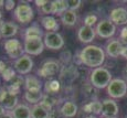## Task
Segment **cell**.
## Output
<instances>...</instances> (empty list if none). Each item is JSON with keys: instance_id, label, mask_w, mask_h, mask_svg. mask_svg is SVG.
Masks as SVG:
<instances>
[{"instance_id": "1", "label": "cell", "mask_w": 127, "mask_h": 118, "mask_svg": "<svg viewBox=\"0 0 127 118\" xmlns=\"http://www.w3.org/2000/svg\"><path fill=\"white\" fill-rule=\"evenodd\" d=\"M79 58L81 65H85L94 70V68L103 66L106 61V53L101 46L95 45V44H89L79 52Z\"/></svg>"}, {"instance_id": "2", "label": "cell", "mask_w": 127, "mask_h": 118, "mask_svg": "<svg viewBox=\"0 0 127 118\" xmlns=\"http://www.w3.org/2000/svg\"><path fill=\"white\" fill-rule=\"evenodd\" d=\"M113 80V75H112L111 71L105 66L94 68L90 73V84L96 89H103L106 88L111 81Z\"/></svg>"}, {"instance_id": "3", "label": "cell", "mask_w": 127, "mask_h": 118, "mask_svg": "<svg viewBox=\"0 0 127 118\" xmlns=\"http://www.w3.org/2000/svg\"><path fill=\"white\" fill-rule=\"evenodd\" d=\"M62 65L57 60H45L44 62L41 64L40 67L36 70V75L39 78H52L54 75L60 74Z\"/></svg>"}, {"instance_id": "4", "label": "cell", "mask_w": 127, "mask_h": 118, "mask_svg": "<svg viewBox=\"0 0 127 118\" xmlns=\"http://www.w3.org/2000/svg\"><path fill=\"white\" fill-rule=\"evenodd\" d=\"M106 92L112 99H119L125 97L127 95V82L121 77L113 78L106 87Z\"/></svg>"}, {"instance_id": "5", "label": "cell", "mask_w": 127, "mask_h": 118, "mask_svg": "<svg viewBox=\"0 0 127 118\" xmlns=\"http://www.w3.org/2000/svg\"><path fill=\"white\" fill-rule=\"evenodd\" d=\"M13 17L21 24L30 23L34 18V10L28 2L20 1V3L13 10Z\"/></svg>"}, {"instance_id": "6", "label": "cell", "mask_w": 127, "mask_h": 118, "mask_svg": "<svg viewBox=\"0 0 127 118\" xmlns=\"http://www.w3.org/2000/svg\"><path fill=\"white\" fill-rule=\"evenodd\" d=\"M117 27L109 19H103L97 22L95 26V32L96 35L101 39H113L116 34Z\"/></svg>"}, {"instance_id": "7", "label": "cell", "mask_w": 127, "mask_h": 118, "mask_svg": "<svg viewBox=\"0 0 127 118\" xmlns=\"http://www.w3.org/2000/svg\"><path fill=\"white\" fill-rule=\"evenodd\" d=\"M4 51H6L7 55L10 59H12L13 61H16L17 59L21 58L22 55H24V49H23V44L18 40V39H8L4 41L3 44Z\"/></svg>"}, {"instance_id": "8", "label": "cell", "mask_w": 127, "mask_h": 118, "mask_svg": "<svg viewBox=\"0 0 127 118\" xmlns=\"http://www.w3.org/2000/svg\"><path fill=\"white\" fill-rule=\"evenodd\" d=\"M33 60L31 59L30 55L24 54L21 58L17 59L16 61H13L12 67L14 68V71L17 72V74L19 75H29L31 73L33 68Z\"/></svg>"}, {"instance_id": "9", "label": "cell", "mask_w": 127, "mask_h": 118, "mask_svg": "<svg viewBox=\"0 0 127 118\" xmlns=\"http://www.w3.org/2000/svg\"><path fill=\"white\" fill-rule=\"evenodd\" d=\"M44 46L49 50L59 51L64 46V39L59 32H45L43 36Z\"/></svg>"}, {"instance_id": "10", "label": "cell", "mask_w": 127, "mask_h": 118, "mask_svg": "<svg viewBox=\"0 0 127 118\" xmlns=\"http://www.w3.org/2000/svg\"><path fill=\"white\" fill-rule=\"evenodd\" d=\"M43 39H26L23 42L24 53L30 56H38L44 51Z\"/></svg>"}, {"instance_id": "11", "label": "cell", "mask_w": 127, "mask_h": 118, "mask_svg": "<svg viewBox=\"0 0 127 118\" xmlns=\"http://www.w3.org/2000/svg\"><path fill=\"white\" fill-rule=\"evenodd\" d=\"M108 19L116 27L127 26V9L124 7H116L109 11Z\"/></svg>"}, {"instance_id": "12", "label": "cell", "mask_w": 127, "mask_h": 118, "mask_svg": "<svg viewBox=\"0 0 127 118\" xmlns=\"http://www.w3.org/2000/svg\"><path fill=\"white\" fill-rule=\"evenodd\" d=\"M102 102V114L101 116L103 118H108V117H117L119 113V107L118 104L115 99L112 98H105L101 100Z\"/></svg>"}, {"instance_id": "13", "label": "cell", "mask_w": 127, "mask_h": 118, "mask_svg": "<svg viewBox=\"0 0 127 118\" xmlns=\"http://www.w3.org/2000/svg\"><path fill=\"white\" fill-rule=\"evenodd\" d=\"M122 49H123V44H122V42L118 39H115V38L109 39L104 46L105 53L111 59H117L118 56H121Z\"/></svg>"}, {"instance_id": "14", "label": "cell", "mask_w": 127, "mask_h": 118, "mask_svg": "<svg viewBox=\"0 0 127 118\" xmlns=\"http://www.w3.org/2000/svg\"><path fill=\"white\" fill-rule=\"evenodd\" d=\"M95 36H96V32H95V28L92 27H86L83 26L77 30V39L80 42L84 43V44H91L94 41Z\"/></svg>"}, {"instance_id": "15", "label": "cell", "mask_w": 127, "mask_h": 118, "mask_svg": "<svg viewBox=\"0 0 127 118\" xmlns=\"http://www.w3.org/2000/svg\"><path fill=\"white\" fill-rule=\"evenodd\" d=\"M18 30V26L12 21H2L0 23V35L2 39H13Z\"/></svg>"}, {"instance_id": "16", "label": "cell", "mask_w": 127, "mask_h": 118, "mask_svg": "<svg viewBox=\"0 0 127 118\" xmlns=\"http://www.w3.org/2000/svg\"><path fill=\"white\" fill-rule=\"evenodd\" d=\"M24 89L28 92H39L43 90V83L38 76L27 75L24 81Z\"/></svg>"}, {"instance_id": "17", "label": "cell", "mask_w": 127, "mask_h": 118, "mask_svg": "<svg viewBox=\"0 0 127 118\" xmlns=\"http://www.w3.org/2000/svg\"><path fill=\"white\" fill-rule=\"evenodd\" d=\"M60 109L65 118H74L79 113V106L74 100H64L61 104Z\"/></svg>"}, {"instance_id": "18", "label": "cell", "mask_w": 127, "mask_h": 118, "mask_svg": "<svg viewBox=\"0 0 127 118\" xmlns=\"http://www.w3.org/2000/svg\"><path fill=\"white\" fill-rule=\"evenodd\" d=\"M40 23L46 32H58L60 23L53 16H43L40 19Z\"/></svg>"}, {"instance_id": "19", "label": "cell", "mask_w": 127, "mask_h": 118, "mask_svg": "<svg viewBox=\"0 0 127 118\" xmlns=\"http://www.w3.org/2000/svg\"><path fill=\"white\" fill-rule=\"evenodd\" d=\"M44 33L45 32L42 30V28L39 24L34 23V24H31L30 27H28L24 30L23 38L24 40L26 39H43Z\"/></svg>"}, {"instance_id": "20", "label": "cell", "mask_w": 127, "mask_h": 118, "mask_svg": "<svg viewBox=\"0 0 127 118\" xmlns=\"http://www.w3.org/2000/svg\"><path fill=\"white\" fill-rule=\"evenodd\" d=\"M61 88H62V83L60 80H57V78H50L45 83H43V90L45 94L58 95Z\"/></svg>"}, {"instance_id": "21", "label": "cell", "mask_w": 127, "mask_h": 118, "mask_svg": "<svg viewBox=\"0 0 127 118\" xmlns=\"http://www.w3.org/2000/svg\"><path fill=\"white\" fill-rule=\"evenodd\" d=\"M83 112L89 115L98 116L102 114V102L98 99H92L91 102L83 105Z\"/></svg>"}, {"instance_id": "22", "label": "cell", "mask_w": 127, "mask_h": 118, "mask_svg": "<svg viewBox=\"0 0 127 118\" xmlns=\"http://www.w3.org/2000/svg\"><path fill=\"white\" fill-rule=\"evenodd\" d=\"M10 113L13 118H31V107L27 104H19Z\"/></svg>"}, {"instance_id": "23", "label": "cell", "mask_w": 127, "mask_h": 118, "mask_svg": "<svg viewBox=\"0 0 127 118\" xmlns=\"http://www.w3.org/2000/svg\"><path fill=\"white\" fill-rule=\"evenodd\" d=\"M60 18H61L62 24L65 27H74L77 23V13L75 11L69 10V9Z\"/></svg>"}, {"instance_id": "24", "label": "cell", "mask_w": 127, "mask_h": 118, "mask_svg": "<svg viewBox=\"0 0 127 118\" xmlns=\"http://www.w3.org/2000/svg\"><path fill=\"white\" fill-rule=\"evenodd\" d=\"M44 96V92L43 90H39V92H24V99L27 100L28 104L33 105H38L41 103V100L43 99Z\"/></svg>"}, {"instance_id": "25", "label": "cell", "mask_w": 127, "mask_h": 118, "mask_svg": "<svg viewBox=\"0 0 127 118\" xmlns=\"http://www.w3.org/2000/svg\"><path fill=\"white\" fill-rule=\"evenodd\" d=\"M50 110H48L41 104L33 105L31 107V118H49Z\"/></svg>"}, {"instance_id": "26", "label": "cell", "mask_w": 127, "mask_h": 118, "mask_svg": "<svg viewBox=\"0 0 127 118\" xmlns=\"http://www.w3.org/2000/svg\"><path fill=\"white\" fill-rule=\"evenodd\" d=\"M52 7L53 14H58V16L61 17L67 10V0H53Z\"/></svg>"}, {"instance_id": "27", "label": "cell", "mask_w": 127, "mask_h": 118, "mask_svg": "<svg viewBox=\"0 0 127 118\" xmlns=\"http://www.w3.org/2000/svg\"><path fill=\"white\" fill-rule=\"evenodd\" d=\"M18 105H19L18 96H14V95H10V94H8V96L6 97V99L2 102V106L4 107V109H6L7 112L13 110Z\"/></svg>"}, {"instance_id": "28", "label": "cell", "mask_w": 127, "mask_h": 118, "mask_svg": "<svg viewBox=\"0 0 127 118\" xmlns=\"http://www.w3.org/2000/svg\"><path fill=\"white\" fill-rule=\"evenodd\" d=\"M0 75H1L2 80H3L4 82L10 83L11 81H12V78H13L14 76L17 75V72L14 71V68L12 67V66H7L6 70H4Z\"/></svg>"}, {"instance_id": "29", "label": "cell", "mask_w": 127, "mask_h": 118, "mask_svg": "<svg viewBox=\"0 0 127 118\" xmlns=\"http://www.w3.org/2000/svg\"><path fill=\"white\" fill-rule=\"evenodd\" d=\"M98 22V18L95 13H87L84 17V26L86 27H92L94 28V26H96Z\"/></svg>"}, {"instance_id": "30", "label": "cell", "mask_w": 127, "mask_h": 118, "mask_svg": "<svg viewBox=\"0 0 127 118\" xmlns=\"http://www.w3.org/2000/svg\"><path fill=\"white\" fill-rule=\"evenodd\" d=\"M72 54H71L70 51H63L62 53L60 54V59H59V62L62 63L63 66H66L70 64L71 60H72Z\"/></svg>"}, {"instance_id": "31", "label": "cell", "mask_w": 127, "mask_h": 118, "mask_svg": "<svg viewBox=\"0 0 127 118\" xmlns=\"http://www.w3.org/2000/svg\"><path fill=\"white\" fill-rule=\"evenodd\" d=\"M24 81H26V77H24L23 75L17 74L13 78H12V81L9 83V84L13 85V86H18V87L22 88V87H24Z\"/></svg>"}, {"instance_id": "32", "label": "cell", "mask_w": 127, "mask_h": 118, "mask_svg": "<svg viewBox=\"0 0 127 118\" xmlns=\"http://www.w3.org/2000/svg\"><path fill=\"white\" fill-rule=\"evenodd\" d=\"M41 14L44 16H51L53 14V7H52V1H48L42 8H40Z\"/></svg>"}, {"instance_id": "33", "label": "cell", "mask_w": 127, "mask_h": 118, "mask_svg": "<svg viewBox=\"0 0 127 118\" xmlns=\"http://www.w3.org/2000/svg\"><path fill=\"white\" fill-rule=\"evenodd\" d=\"M82 6L81 0H67V9L72 11H76Z\"/></svg>"}, {"instance_id": "34", "label": "cell", "mask_w": 127, "mask_h": 118, "mask_svg": "<svg viewBox=\"0 0 127 118\" xmlns=\"http://www.w3.org/2000/svg\"><path fill=\"white\" fill-rule=\"evenodd\" d=\"M49 118H65V117H64V115L62 114V112H61L60 106H58V107L53 108V109L50 112Z\"/></svg>"}, {"instance_id": "35", "label": "cell", "mask_w": 127, "mask_h": 118, "mask_svg": "<svg viewBox=\"0 0 127 118\" xmlns=\"http://www.w3.org/2000/svg\"><path fill=\"white\" fill-rule=\"evenodd\" d=\"M118 40L121 41L123 45H127V26L122 28L121 32H119Z\"/></svg>"}, {"instance_id": "36", "label": "cell", "mask_w": 127, "mask_h": 118, "mask_svg": "<svg viewBox=\"0 0 127 118\" xmlns=\"http://www.w3.org/2000/svg\"><path fill=\"white\" fill-rule=\"evenodd\" d=\"M7 87V90H8V94L10 95H14V96H18L19 94L21 93V88L18 87V86H13V85H10L9 84Z\"/></svg>"}, {"instance_id": "37", "label": "cell", "mask_w": 127, "mask_h": 118, "mask_svg": "<svg viewBox=\"0 0 127 118\" xmlns=\"http://www.w3.org/2000/svg\"><path fill=\"white\" fill-rule=\"evenodd\" d=\"M16 1L14 0H6L4 1V9L7 11H12L16 9Z\"/></svg>"}, {"instance_id": "38", "label": "cell", "mask_w": 127, "mask_h": 118, "mask_svg": "<svg viewBox=\"0 0 127 118\" xmlns=\"http://www.w3.org/2000/svg\"><path fill=\"white\" fill-rule=\"evenodd\" d=\"M8 96V90H7V87L6 86H0V104H2L6 97Z\"/></svg>"}, {"instance_id": "39", "label": "cell", "mask_w": 127, "mask_h": 118, "mask_svg": "<svg viewBox=\"0 0 127 118\" xmlns=\"http://www.w3.org/2000/svg\"><path fill=\"white\" fill-rule=\"evenodd\" d=\"M48 1H49V0H35L34 3H35V6L38 7L39 9H40V8H42V7L44 6V4H45Z\"/></svg>"}, {"instance_id": "40", "label": "cell", "mask_w": 127, "mask_h": 118, "mask_svg": "<svg viewBox=\"0 0 127 118\" xmlns=\"http://www.w3.org/2000/svg\"><path fill=\"white\" fill-rule=\"evenodd\" d=\"M121 56L127 60V45H123V49H122V52H121Z\"/></svg>"}, {"instance_id": "41", "label": "cell", "mask_w": 127, "mask_h": 118, "mask_svg": "<svg viewBox=\"0 0 127 118\" xmlns=\"http://www.w3.org/2000/svg\"><path fill=\"white\" fill-rule=\"evenodd\" d=\"M6 67H7V64L2 60H0V74H1V73L6 70Z\"/></svg>"}, {"instance_id": "42", "label": "cell", "mask_w": 127, "mask_h": 118, "mask_svg": "<svg viewBox=\"0 0 127 118\" xmlns=\"http://www.w3.org/2000/svg\"><path fill=\"white\" fill-rule=\"evenodd\" d=\"M7 113V110L4 109V107L2 106V104H0V117L2 116V115H4Z\"/></svg>"}, {"instance_id": "43", "label": "cell", "mask_w": 127, "mask_h": 118, "mask_svg": "<svg viewBox=\"0 0 127 118\" xmlns=\"http://www.w3.org/2000/svg\"><path fill=\"white\" fill-rule=\"evenodd\" d=\"M0 118H13V116L11 115V113H10V112H7L6 114L2 115V116L0 117Z\"/></svg>"}, {"instance_id": "44", "label": "cell", "mask_w": 127, "mask_h": 118, "mask_svg": "<svg viewBox=\"0 0 127 118\" xmlns=\"http://www.w3.org/2000/svg\"><path fill=\"white\" fill-rule=\"evenodd\" d=\"M123 76H124V80L127 82V65L124 67V70H123Z\"/></svg>"}, {"instance_id": "45", "label": "cell", "mask_w": 127, "mask_h": 118, "mask_svg": "<svg viewBox=\"0 0 127 118\" xmlns=\"http://www.w3.org/2000/svg\"><path fill=\"white\" fill-rule=\"evenodd\" d=\"M85 118H98L97 116H95V115H87Z\"/></svg>"}, {"instance_id": "46", "label": "cell", "mask_w": 127, "mask_h": 118, "mask_svg": "<svg viewBox=\"0 0 127 118\" xmlns=\"http://www.w3.org/2000/svg\"><path fill=\"white\" fill-rule=\"evenodd\" d=\"M2 7H4V1L3 0H0V9H1Z\"/></svg>"}, {"instance_id": "47", "label": "cell", "mask_w": 127, "mask_h": 118, "mask_svg": "<svg viewBox=\"0 0 127 118\" xmlns=\"http://www.w3.org/2000/svg\"><path fill=\"white\" fill-rule=\"evenodd\" d=\"M2 22V11L0 10V23Z\"/></svg>"}, {"instance_id": "48", "label": "cell", "mask_w": 127, "mask_h": 118, "mask_svg": "<svg viewBox=\"0 0 127 118\" xmlns=\"http://www.w3.org/2000/svg\"><path fill=\"white\" fill-rule=\"evenodd\" d=\"M108 118H117V117H108Z\"/></svg>"}, {"instance_id": "49", "label": "cell", "mask_w": 127, "mask_h": 118, "mask_svg": "<svg viewBox=\"0 0 127 118\" xmlns=\"http://www.w3.org/2000/svg\"><path fill=\"white\" fill-rule=\"evenodd\" d=\"M0 86H1V82H0Z\"/></svg>"}, {"instance_id": "50", "label": "cell", "mask_w": 127, "mask_h": 118, "mask_svg": "<svg viewBox=\"0 0 127 118\" xmlns=\"http://www.w3.org/2000/svg\"><path fill=\"white\" fill-rule=\"evenodd\" d=\"M125 118H127V117H125Z\"/></svg>"}]
</instances>
